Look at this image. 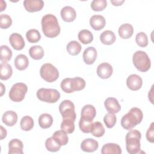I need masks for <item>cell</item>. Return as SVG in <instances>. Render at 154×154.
Returning <instances> with one entry per match:
<instances>
[{"instance_id":"obj_1","label":"cell","mask_w":154,"mask_h":154,"mask_svg":"<svg viewBox=\"0 0 154 154\" xmlns=\"http://www.w3.org/2000/svg\"><path fill=\"white\" fill-rule=\"evenodd\" d=\"M42 28L44 35L49 38L58 36L60 32V26L55 16L52 14H45L42 19Z\"/></svg>"},{"instance_id":"obj_2","label":"cell","mask_w":154,"mask_h":154,"mask_svg":"<svg viewBox=\"0 0 154 154\" xmlns=\"http://www.w3.org/2000/svg\"><path fill=\"white\" fill-rule=\"evenodd\" d=\"M143 118V114L142 111L138 108L134 107L122 117L121 119V125L124 129L131 130L136 125L140 124Z\"/></svg>"},{"instance_id":"obj_3","label":"cell","mask_w":154,"mask_h":154,"mask_svg":"<svg viewBox=\"0 0 154 154\" xmlns=\"http://www.w3.org/2000/svg\"><path fill=\"white\" fill-rule=\"evenodd\" d=\"M141 132L136 129L130 130L126 135V147L130 154L138 153L140 150Z\"/></svg>"},{"instance_id":"obj_4","label":"cell","mask_w":154,"mask_h":154,"mask_svg":"<svg viewBox=\"0 0 154 154\" xmlns=\"http://www.w3.org/2000/svg\"><path fill=\"white\" fill-rule=\"evenodd\" d=\"M132 61L135 67L141 72L148 71L150 67V60L148 55L144 51H136L133 55Z\"/></svg>"},{"instance_id":"obj_5","label":"cell","mask_w":154,"mask_h":154,"mask_svg":"<svg viewBox=\"0 0 154 154\" xmlns=\"http://www.w3.org/2000/svg\"><path fill=\"white\" fill-rule=\"evenodd\" d=\"M37 97L41 101L53 103L57 102L60 98V92L52 88H41L37 91Z\"/></svg>"},{"instance_id":"obj_6","label":"cell","mask_w":154,"mask_h":154,"mask_svg":"<svg viewBox=\"0 0 154 154\" xmlns=\"http://www.w3.org/2000/svg\"><path fill=\"white\" fill-rule=\"evenodd\" d=\"M40 75L42 79L48 82H52L59 77L58 69L51 63L43 64L40 70Z\"/></svg>"},{"instance_id":"obj_7","label":"cell","mask_w":154,"mask_h":154,"mask_svg":"<svg viewBox=\"0 0 154 154\" xmlns=\"http://www.w3.org/2000/svg\"><path fill=\"white\" fill-rule=\"evenodd\" d=\"M28 91L26 85L23 82L14 84L9 91L10 99L15 102H21L24 98Z\"/></svg>"},{"instance_id":"obj_8","label":"cell","mask_w":154,"mask_h":154,"mask_svg":"<svg viewBox=\"0 0 154 154\" xmlns=\"http://www.w3.org/2000/svg\"><path fill=\"white\" fill-rule=\"evenodd\" d=\"M59 111L63 119H70L75 121L76 114L75 105L70 100H64L59 105Z\"/></svg>"},{"instance_id":"obj_9","label":"cell","mask_w":154,"mask_h":154,"mask_svg":"<svg viewBox=\"0 0 154 154\" xmlns=\"http://www.w3.org/2000/svg\"><path fill=\"white\" fill-rule=\"evenodd\" d=\"M23 6L28 12H36L43 8L44 2L42 0H25L23 1Z\"/></svg>"},{"instance_id":"obj_10","label":"cell","mask_w":154,"mask_h":154,"mask_svg":"<svg viewBox=\"0 0 154 154\" xmlns=\"http://www.w3.org/2000/svg\"><path fill=\"white\" fill-rule=\"evenodd\" d=\"M126 85L130 90L136 91L141 87L143 81L141 78L138 75L132 74L128 77L126 79Z\"/></svg>"},{"instance_id":"obj_11","label":"cell","mask_w":154,"mask_h":154,"mask_svg":"<svg viewBox=\"0 0 154 154\" xmlns=\"http://www.w3.org/2000/svg\"><path fill=\"white\" fill-rule=\"evenodd\" d=\"M112 67L108 63H102L97 68V74L102 79L109 78L112 75Z\"/></svg>"},{"instance_id":"obj_12","label":"cell","mask_w":154,"mask_h":154,"mask_svg":"<svg viewBox=\"0 0 154 154\" xmlns=\"http://www.w3.org/2000/svg\"><path fill=\"white\" fill-rule=\"evenodd\" d=\"M9 42L11 46L17 51L23 49L25 45L23 38L18 33L11 34L9 37Z\"/></svg>"},{"instance_id":"obj_13","label":"cell","mask_w":154,"mask_h":154,"mask_svg":"<svg viewBox=\"0 0 154 154\" xmlns=\"http://www.w3.org/2000/svg\"><path fill=\"white\" fill-rule=\"evenodd\" d=\"M104 105L106 109L110 113H117L121 109V106L117 99L109 97L104 102Z\"/></svg>"},{"instance_id":"obj_14","label":"cell","mask_w":154,"mask_h":154,"mask_svg":"<svg viewBox=\"0 0 154 154\" xmlns=\"http://www.w3.org/2000/svg\"><path fill=\"white\" fill-rule=\"evenodd\" d=\"M82 58L84 63L88 65L93 64L97 58V51L92 46L87 48L82 55Z\"/></svg>"},{"instance_id":"obj_15","label":"cell","mask_w":154,"mask_h":154,"mask_svg":"<svg viewBox=\"0 0 154 154\" xmlns=\"http://www.w3.org/2000/svg\"><path fill=\"white\" fill-rule=\"evenodd\" d=\"M60 14L63 20L67 22H73L76 17L75 10L70 6L64 7L61 10Z\"/></svg>"},{"instance_id":"obj_16","label":"cell","mask_w":154,"mask_h":154,"mask_svg":"<svg viewBox=\"0 0 154 154\" xmlns=\"http://www.w3.org/2000/svg\"><path fill=\"white\" fill-rule=\"evenodd\" d=\"M98 147V142L93 138L85 139L81 144V149L85 152H93L97 149Z\"/></svg>"},{"instance_id":"obj_17","label":"cell","mask_w":154,"mask_h":154,"mask_svg":"<svg viewBox=\"0 0 154 154\" xmlns=\"http://www.w3.org/2000/svg\"><path fill=\"white\" fill-rule=\"evenodd\" d=\"M23 144L19 139L11 140L8 143V154H22Z\"/></svg>"},{"instance_id":"obj_18","label":"cell","mask_w":154,"mask_h":154,"mask_svg":"<svg viewBox=\"0 0 154 154\" xmlns=\"http://www.w3.org/2000/svg\"><path fill=\"white\" fill-rule=\"evenodd\" d=\"M105 23V19L102 15H94L90 19V26L93 29L96 31H99L103 28Z\"/></svg>"},{"instance_id":"obj_19","label":"cell","mask_w":154,"mask_h":154,"mask_svg":"<svg viewBox=\"0 0 154 154\" xmlns=\"http://www.w3.org/2000/svg\"><path fill=\"white\" fill-rule=\"evenodd\" d=\"M2 120L5 125L13 126L17 123V114L13 111H7L3 114Z\"/></svg>"},{"instance_id":"obj_20","label":"cell","mask_w":154,"mask_h":154,"mask_svg":"<svg viewBox=\"0 0 154 154\" xmlns=\"http://www.w3.org/2000/svg\"><path fill=\"white\" fill-rule=\"evenodd\" d=\"M96 115V110L91 105H86L81 109V118L93 120Z\"/></svg>"},{"instance_id":"obj_21","label":"cell","mask_w":154,"mask_h":154,"mask_svg":"<svg viewBox=\"0 0 154 154\" xmlns=\"http://www.w3.org/2000/svg\"><path fill=\"white\" fill-rule=\"evenodd\" d=\"M119 35L123 39H128L132 37L134 33L133 26L129 23L122 24L119 28Z\"/></svg>"},{"instance_id":"obj_22","label":"cell","mask_w":154,"mask_h":154,"mask_svg":"<svg viewBox=\"0 0 154 154\" xmlns=\"http://www.w3.org/2000/svg\"><path fill=\"white\" fill-rule=\"evenodd\" d=\"M102 154H121L122 149L119 145L115 143L104 144L101 149Z\"/></svg>"},{"instance_id":"obj_23","label":"cell","mask_w":154,"mask_h":154,"mask_svg":"<svg viewBox=\"0 0 154 154\" xmlns=\"http://www.w3.org/2000/svg\"><path fill=\"white\" fill-rule=\"evenodd\" d=\"M116 40L115 34L110 30H106L100 35V40L102 43L106 45H111Z\"/></svg>"},{"instance_id":"obj_24","label":"cell","mask_w":154,"mask_h":154,"mask_svg":"<svg viewBox=\"0 0 154 154\" xmlns=\"http://www.w3.org/2000/svg\"><path fill=\"white\" fill-rule=\"evenodd\" d=\"M14 65L17 69L19 70H23L28 67L29 65V60L26 55L23 54H19L15 58Z\"/></svg>"},{"instance_id":"obj_25","label":"cell","mask_w":154,"mask_h":154,"mask_svg":"<svg viewBox=\"0 0 154 154\" xmlns=\"http://www.w3.org/2000/svg\"><path fill=\"white\" fill-rule=\"evenodd\" d=\"M13 74L11 66L7 63L2 62L0 64V79L1 80L8 79Z\"/></svg>"},{"instance_id":"obj_26","label":"cell","mask_w":154,"mask_h":154,"mask_svg":"<svg viewBox=\"0 0 154 154\" xmlns=\"http://www.w3.org/2000/svg\"><path fill=\"white\" fill-rule=\"evenodd\" d=\"M52 123L53 118L49 114H42L38 117V125L43 129H47L50 128Z\"/></svg>"},{"instance_id":"obj_27","label":"cell","mask_w":154,"mask_h":154,"mask_svg":"<svg viewBox=\"0 0 154 154\" xmlns=\"http://www.w3.org/2000/svg\"><path fill=\"white\" fill-rule=\"evenodd\" d=\"M52 137L61 146L66 145L69 141L66 133L62 130L55 131Z\"/></svg>"},{"instance_id":"obj_28","label":"cell","mask_w":154,"mask_h":154,"mask_svg":"<svg viewBox=\"0 0 154 154\" xmlns=\"http://www.w3.org/2000/svg\"><path fill=\"white\" fill-rule=\"evenodd\" d=\"M29 54L34 60H41L44 56V50L40 46H32L29 49Z\"/></svg>"},{"instance_id":"obj_29","label":"cell","mask_w":154,"mask_h":154,"mask_svg":"<svg viewBox=\"0 0 154 154\" xmlns=\"http://www.w3.org/2000/svg\"><path fill=\"white\" fill-rule=\"evenodd\" d=\"M78 39L84 45L90 43L93 40V34L87 29L81 30L78 33Z\"/></svg>"},{"instance_id":"obj_30","label":"cell","mask_w":154,"mask_h":154,"mask_svg":"<svg viewBox=\"0 0 154 154\" xmlns=\"http://www.w3.org/2000/svg\"><path fill=\"white\" fill-rule=\"evenodd\" d=\"M66 50L71 55H77L81 51V46L80 43L75 40L70 41L66 46Z\"/></svg>"},{"instance_id":"obj_31","label":"cell","mask_w":154,"mask_h":154,"mask_svg":"<svg viewBox=\"0 0 154 154\" xmlns=\"http://www.w3.org/2000/svg\"><path fill=\"white\" fill-rule=\"evenodd\" d=\"M105 128L103 125L100 122H95L93 123L90 132L94 137H102L105 134Z\"/></svg>"},{"instance_id":"obj_32","label":"cell","mask_w":154,"mask_h":154,"mask_svg":"<svg viewBox=\"0 0 154 154\" xmlns=\"http://www.w3.org/2000/svg\"><path fill=\"white\" fill-rule=\"evenodd\" d=\"M75 120L70 119H63L61 123V129L66 134H72L75 130Z\"/></svg>"},{"instance_id":"obj_33","label":"cell","mask_w":154,"mask_h":154,"mask_svg":"<svg viewBox=\"0 0 154 154\" xmlns=\"http://www.w3.org/2000/svg\"><path fill=\"white\" fill-rule=\"evenodd\" d=\"M34 120L32 118L29 116H25L22 117L20 120V128L25 131H29L34 127Z\"/></svg>"},{"instance_id":"obj_34","label":"cell","mask_w":154,"mask_h":154,"mask_svg":"<svg viewBox=\"0 0 154 154\" xmlns=\"http://www.w3.org/2000/svg\"><path fill=\"white\" fill-rule=\"evenodd\" d=\"M71 85L73 91L83 90L85 87V80L80 77L71 78Z\"/></svg>"},{"instance_id":"obj_35","label":"cell","mask_w":154,"mask_h":154,"mask_svg":"<svg viewBox=\"0 0 154 154\" xmlns=\"http://www.w3.org/2000/svg\"><path fill=\"white\" fill-rule=\"evenodd\" d=\"M1 57L0 60L2 62L6 63L12 57V51L8 46L6 45H2L0 47Z\"/></svg>"},{"instance_id":"obj_36","label":"cell","mask_w":154,"mask_h":154,"mask_svg":"<svg viewBox=\"0 0 154 154\" xmlns=\"http://www.w3.org/2000/svg\"><path fill=\"white\" fill-rule=\"evenodd\" d=\"M27 40L30 43H37L41 38V35L39 31L35 29L28 30L26 33Z\"/></svg>"},{"instance_id":"obj_37","label":"cell","mask_w":154,"mask_h":154,"mask_svg":"<svg viewBox=\"0 0 154 154\" xmlns=\"http://www.w3.org/2000/svg\"><path fill=\"white\" fill-rule=\"evenodd\" d=\"M45 146L48 151L52 152H57L61 148V146L58 143H57V141L52 138V137L46 139L45 141Z\"/></svg>"},{"instance_id":"obj_38","label":"cell","mask_w":154,"mask_h":154,"mask_svg":"<svg viewBox=\"0 0 154 154\" xmlns=\"http://www.w3.org/2000/svg\"><path fill=\"white\" fill-rule=\"evenodd\" d=\"M93 124V120L80 119L79 122V127L82 132L88 134L91 131V128Z\"/></svg>"},{"instance_id":"obj_39","label":"cell","mask_w":154,"mask_h":154,"mask_svg":"<svg viewBox=\"0 0 154 154\" xmlns=\"http://www.w3.org/2000/svg\"><path fill=\"white\" fill-rule=\"evenodd\" d=\"M103 122L108 128H112L116 123V116L113 113L108 112L104 116Z\"/></svg>"},{"instance_id":"obj_40","label":"cell","mask_w":154,"mask_h":154,"mask_svg":"<svg viewBox=\"0 0 154 154\" xmlns=\"http://www.w3.org/2000/svg\"><path fill=\"white\" fill-rule=\"evenodd\" d=\"M107 2L106 0H94L91 3V8L93 11H100L106 8Z\"/></svg>"},{"instance_id":"obj_41","label":"cell","mask_w":154,"mask_h":154,"mask_svg":"<svg viewBox=\"0 0 154 154\" xmlns=\"http://www.w3.org/2000/svg\"><path fill=\"white\" fill-rule=\"evenodd\" d=\"M137 44L142 48H144L148 45V38L147 35L143 32H138L135 37Z\"/></svg>"},{"instance_id":"obj_42","label":"cell","mask_w":154,"mask_h":154,"mask_svg":"<svg viewBox=\"0 0 154 154\" xmlns=\"http://www.w3.org/2000/svg\"><path fill=\"white\" fill-rule=\"evenodd\" d=\"M12 24L11 17L5 14H1L0 16V27L2 29H7Z\"/></svg>"},{"instance_id":"obj_43","label":"cell","mask_w":154,"mask_h":154,"mask_svg":"<svg viewBox=\"0 0 154 154\" xmlns=\"http://www.w3.org/2000/svg\"><path fill=\"white\" fill-rule=\"evenodd\" d=\"M60 86L61 90L66 93H71L73 92L71 85V78H66L64 79L61 81Z\"/></svg>"},{"instance_id":"obj_44","label":"cell","mask_w":154,"mask_h":154,"mask_svg":"<svg viewBox=\"0 0 154 154\" xmlns=\"http://www.w3.org/2000/svg\"><path fill=\"white\" fill-rule=\"evenodd\" d=\"M153 122H152L149 127V128L147 129L146 132V139L150 143H153L154 142V128H153Z\"/></svg>"},{"instance_id":"obj_45","label":"cell","mask_w":154,"mask_h":154,"mask_svg":"<svg viewBox=\"0 0 154 154\" xmlns=\"http://www.w3.org/2000/svg\"><path fill=\"white\" fill-rule=\"evenodd\" d=\"M7 132L6 129L2 126H1V140L5 138L7 136Z\"/></svg>"},{"instance_id":"obj_46","label":"cell","mask_w":154,"mask_h":154,"mask_svg":"<svg viewBox=\"0 0 154 154\" xmlns=\"http://www.w3.org/2000/svg\"><path fill=\"white\" fill-rule=\"evenodd\" d=\"M111 3L114 5H115V6H119V5H121L124 2V0H122V1H111Z\"/></svg>"},{"instance_id":"obj_47","label":"cell","mask_w":154,"mask_h":154,"mask_svg":"<svg viewBox=\"0 0 154 154\" xmlns=\"http://www.w3.org/2000/svg\"><path fill=\"white\" fill-rule=\"evenodd\" d=\"M5 91V88L3 84L1 83V96H2Z\"/></svg>"}]
</instances>
